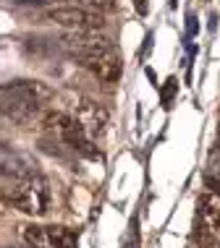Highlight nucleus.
<instances>
[{
    "instance_id": "f257e3e1",
    "label": "nucleus",
    "mask_w": 220,
    "mask_h": 248,
    "mask_svg": "<svg viewBox=\"0 0 220 248\" xmlns=\"http://www.w3.org/2000/svg\"><path fill=\"white\" fill-rule=\"evenodd\" d=\"M0 196L8 201L11 206H16L18 212L32 214V217H42L50 209V186L42 175H18L13 178L11 186L0 188Z\"/></svg>"
},
{
    "instance_id": "f03ea898",
    "label": "nucleus",
    "mask_w": 220,
    "mask_h": 248,
    "mask_svg": "<svg viewBox=\"0 0 220 248\" xmlns=\"http://www.w3.org/2000/svg\"><path fill=\"white\" fill-rule=\"evenodd\" d=\"M42 128L50 133L55 141L66 144L68 149H73L76 154H84V157H97V149H95V141L92 136L84 131V125L79 123L71 112L66 110H48L42 112Z\"/></svg>"
},
{
    "instance_id": "7ed1b4c3",
    "label": "nucleus",
    "mask_w": 220,
    "mask_h": 248,
    "mask_svg": "<svg viewBox=\"0 0 220 248\" xmlns=\"http://www.w3.org/2000/svg\"><path fill=\"white\" fill-rule=\"evenodd\" d=\"M45 18L50 24H58L68 31H100L105 26L102 13L82 8V5H66V8H48Z\"/></svg>"
},
{
    "instance_id": "20e7f679",
    "label": "nucleus",
    "mask_w": 220,
    "mask_h": 248,
    "mask_svg": "<svg viewBox=\"0 0 220 248\" xmlns=\"http://www.w3.org/2000/svg\"><path fill=\"white\" fill-rule=\"evenodd\" d=\"M21 235L32 248H76L79 238L68 227H21Z\"/></svg>"
},
{
    "instance_id": "39448f33",
    "label": "nucleus",
    "mask_w": 220,
    "mask_h": 248,
    "mask_svg": "<svg viewBox=\"0 0 220 248\" xmlns=\"http://www.w3.org/2000/svg\"><path fill=\"white\" fill-rule=\"evenodd\" d=\"M68 102L71 105H68L66 112H71V115L84 125V131L89 133L92 139L100 136L102 128L108 125V112H105V107H100L97 102H92V99H86L82 94H71Z\"/></svg>"
},
{
    "instance_id": "423d86ee",
    "label": "nucleus",
    "mask_w": 220,
    "mask_h": 248,
    "mask_svg": "<svg viewBox=\"0 0 220 248\" xmlns=\"http://www.w3.org/2000/svg\"><path fill=\"white\" fill-rule=\"evenodd\" d=\"M79 63H82L95 78H100V81H105V84H116V81H121V76H123V63H121V55H118L116 45L95 52V55H86L84 60H79Z\"/></svg>"
},
{
    "instance_id": "0eeeda50",
    "label": "nucleus",
    "mask_w": 220,
    "mask_h": 248,
    "mask_svg": "<svg viewBox=\"0 0 220 248\" xmlns=\"http://www.w3.org/2000/svg\"><path fill=\"white\" fill-rule=\"evenodd\" d=\"M8 89H13L18 97H24L26 102H32V105H37V107H42V105H48L52 97V89L48 84H42V81H13Z\"/></svg>"
},
{
    "instance_id": "6e6552de",
    "label": "nucleus",
    "mask_w": 220,
    "mask_h": 248,
    "mask_svg": "<svg viewBox=\"0 0 220 248\" xmlns=\"http://www.w3.org/2000/svg\"><path fill=\"white\" fill-rule=\"evenodd\" d=\"M199 217H202V222L210 227L212 232H218L220 235V196L215 193H204L202 199H199Z\"/></svg>"
},
{
    "instance_id": "1a4fd4ad",
    "label": "nucleus",
    "mask_w": 220,
    "mask_h": 248,
    "mask_svg": "<svg viewBox=\"0 0 220 248\" xmlns=\"http://www.w3.org/2000/svg\"><path fill=\"white\" fill-rule=\"evenodd\" d=\"M194 243L199 246V248H220V235L218 232H212L207 225H197V230H194Z\"/></svg>"
},
{
    "instance_id": "9d476101",
    "label": "nucleus",
    "mask_w": 220,
    "mask_h": 248,
    "mask_svg": "<svg viewBox=\"0 0 220 248\" xmlns=\"http://www.w3.org/2000/svg\"><path fill=\"white\" fill-rule=\"evenodd\" d=\"M82 8L97 11V13H113L116 11V0H79Z\"/></svg>"
},
{
    "instance_id": "9b49d317",
    "label": "nucleus",
    "mask_w": 220,
    "mask_h": 248,
    "mask_svg": "<svg viewBox=\"0 0 220 248\" xmlns=\"http://www.w3.org/2000/svg\"><path fill=\"white\" fill-rule=\"evenodd\" d=\"M204 186H207L210 193L220 196V178H215V175H204Z\"/></svg>"
},
{
    "instance_id": "f8f14e48",
    "label": "nucleus",
    "mask_w": 220,
    "mask_h": 248,
    "mask_svg": "<svg viewBox=\"0 0 220 248\" xmlns=\"http://www.w3.org/2000/svg\"><path fill=\"white\" fill-rule=\"evenodd\" d=\"M5 3H13V5H42L45 0H5Z\"/></svg>"
},
{
    "instance_id": "ddd939ff",
    "label": "nucleus",
    "mask_w": 220,
    "mask_h": 248,
    "mask_svg": "<svg viewBox=\"0 0 220 248\" xmlns=\"http://www.w3.org/2000/svg\"><path fill=\"white\" fill-rule=\"evenodd\" d=\"M8 206H11V204H8V201H5L3 196H0V217H5V212H8Z\"/></svg>"
},
{
    "instance_id": "4468645a",
    "label": "nucleus",
    "mask_w": 220,
    "mask_h": 248,
    "mask_svg": "<svg viewBox=\"0 0 220 248\" xmlns=\"http://www.w3.org/2000/svg\"><path fill=\"white\" fill-rule=\"evenodd\" d=\"M218 139H220V128H218Z\"/></svg>"
},
{
    "instance_id": "2eb2a0df",
    "label": "nucleus",
    "mask_w": 220,
    "mask_h": 248,
    "mask_svg": "<svg viewBox=\"0 0 220 248\" xmlns=\"http://www.w3.org/2000/svg\"><path fill=\"white\" fill-rule=\"evenodd\" d=\"M0 115H3V107H0Z\"/></svg>"
}]
</instances>
